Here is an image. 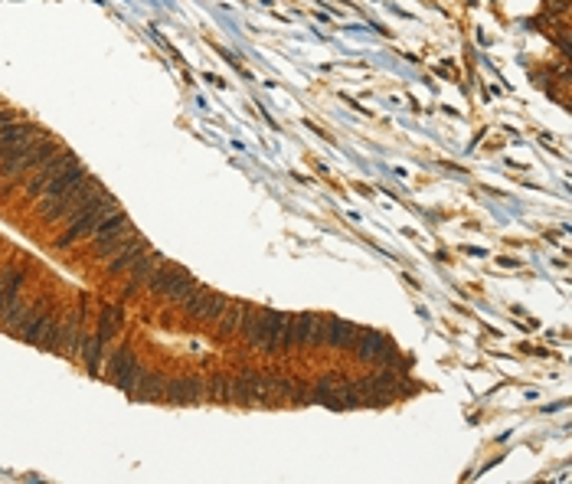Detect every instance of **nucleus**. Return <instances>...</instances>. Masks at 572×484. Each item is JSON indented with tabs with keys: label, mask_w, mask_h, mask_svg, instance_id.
I'll return each instance as SVG.
<instances>
[{
	"label": "nucleus",
	"mask_w": 572,
	"mask_h": 484,
	"mask_svg": "<svg viewBox=\"0 0 572 484\" xmlns=\"http://www.w3.org/2000/svg\"><path fill=\"white\" fill-rule=\"evenodd\" d=\"M112 209H118V207H114V200L108 197V193H98V197L92 200V203H86V207L79 209L76 217H72V219L66 223V229H63V236L56 239V249H59V252H69V249H76L79 242H82V239H88V233L96 229L98 219L108 217Z\"/></svg>",
	"instance_id": "7ed1b4c3"
},
{
	"label": "nucleus",
	"mask_w": 572,
	"mask_h": 484,
	"mask_svg": "<svg viewBox=\"0 0 572 484\" xmlns=\"http://www.w3.org/2000/svg\"><path fill=\"white\" fill-rule=\"evenodd\" d=\"M122 331H124V308H122V304H108V301L98 304L96 331H92V334H98L102 341L114 344V337H118Z\"/></svg>",
	"instance_id": "dca6fc26"
},
{
	"label": "nucleus",
	"mask_w": 572,
	"mask_h": 484,
	"mask_svg": "<svg viewBox=\"0 0 572 484\" xmlns=\"http://www.w3.org/2000/svg\"><path fill=\"white\" fill-rule=\"evenodd\" d=\"M59 337H63V318L53 311V314H49L46 327L39 331V337H37V344H33V347H39V351H59Z\"/></svg>",
	"instance_id": "5701e85b"
},
{
	"label": "nucleus",
	"mask_w": 572,
	"mask_h": 484,
	"mask_svg": "<svg viewBox=\"0 0 572 484\" xmlns=\"http://www.w3.org/2000/svg\"><path fill=\"white\" fill-rule=\"evenodd\" d=\"M164 399L173 403V406H190V403H200V399H206V380H203V377H193V373L171 377L167 386H164Z\"/></svg>",
	"instance_id": "1a4fd4ad"
},
{
	"label": "nucleus",
	"mask_w": 572,
	"mask_h": 484,
	"mask_svg": "<svg viewBox=\"0 0 572 484\" xmlns=\"http://www.w3.org/2000/svg\"><path fill=\"white\" fill-rule=\"evenodd\" d=\"M108 347H112V344L102 341L98 334H88L86 347H82V361H86L88 377H98V373H102V363H105V357H108Z\"/></svg>",
	"instance_id": "412c9836"
},
{
	"label": "nucleus",
	"mask_w": 572,
	"mask_h": 484,
	"mask_svg": "<svg viewBox=\"0 0 572 484\" xmlns=\"http://www.w3.org/2000/svg\"><path fill=\"white\" fill-rule=\"evenodd\" d=\"M147 249H151V242L134 233V236L128 239V242H124V246L118 249L112 259H108V276H112V278L128 276V272H131V266L144 256V252H147Z\"/></svg>",
	"instance_id": "4468645a"
},
{
	"label": "nucleus",
	"mask_w": 572,
	"mask_h": 484,
	"mask_svg": "<svg viewBox=\"0 0 572 484\" xmlns=\"http://www.w3.org/2000/svg\"><path fill=\"white\" fill-rule=\"evenodd\" d=\"M288 351H295V314L275 311L272 337H268V353H288Z\"/></svg>",
	"instance_id": "f3484780"
},
{
	"label": "nucleus",
	"mask_w": 572,
	"mask_h": 484,
	"mask_svg": "<svg viewBox=\"0 0 572 484\" xmlns=\"http://www.w3.org/2000/svg\"><path fill=\"white\" fill-rule=\"evenodd\" d=\"M350 351L360 357V361L366 363H383L386 357H390L392 351H396V344L386 337V334H376V331H357V337H353Z\"/></svg>",
	"instance_id": "9d476101"
},
{
	"label": "nucleus",
	"mask_w": 572,
	"mask_h": 484,
	"mask_svg": "<svg viewBox=\"0 0 572 484\" xmlns=\"http://www.w3.org/2000/svg\"><path fill=\"white\" fill-rule=\"evenodd\" d=\"M164 386H167V377H164V373L141 370L138 386L131 389V396L138 399V403H157V399H164Z\"/></svg>",
	"instance_id": "6ab92c4d"
},
{
	"label": "nucleus",
	"mask_w": 572,
	"mask_h": 484,
	"mask_svg": "<svg viewBox=\"0 0 572 484\" xmlns=\"http://www.w3.org/2000/svg\"><path fill=\"white\" fill-rule=\"evenodd\" d=\"M197 288H200V282H197L187 268L173 266L167 259H164L161 266H157V272L147 278V294L164 298V301H173V304H183Z\"/></svg>",
	"instance_id": "f257e3e1"
},
{
	"label": "nucleus",
	"mask_w": 572,
	"mask_h": 484,
	"mask_svg": "<svg viewBox=\"0 0 572 484\" xmlns=\"http://www.w3.org/2000/svg\"><path fill=\"white\" fill-rule=\"evenodd\" d=\"M141 361H138V353L131 351V344H118V347H108V357H105V373L108 380L114 386L128 393L131 396V389L138 386V377H141Z\"/></svg>",
	"instance_id": "39448f33"
},
{
	"label": "nucleus",
	"mask_w": 572,
	"mask_h": 484,
	"mask_svg": "<svg viewBox=\"0 0 572 484\" xmlns=\"http://www.w3.org/2000/svg\"><path fill=\"white\" fill-rule=\"evenodd\" d=\"M206 396L220 399V403H239L236 373H213V377H206Z\"/></svg>",
	"instance_id": "aec40b11"
},
{
	"label": "nucleus",
	"mask_w": 572,
	"mask_h": 484,
	"mask_svg": "<svg viewBox=\"0 0 572 484\" xmlns=\"http://www.w3.org/2000/svg\"><path fill=\"white\" fill-rule=\"evenodd\" d=\"M357 324L343 321V318H324V347H334V351H350L353 337H357Z\"/></svg>",
	"instance_id": "a211bd4d"
},
{
	"label": "nucleus",
	"mask_w": 572,
	"mask_h": 484,
	"mask_svg": "<svg viewBox=\"0 0 572 484\" xmlns=\"http://www.w3.org/2000/svg\"><path fill=\"white\" fill-rule=\"evenodd\" d=\"M246 308H248V304H242V301H229L226 308H223L220 321L213 324V327H216L223 337H232V334H239V327H242V318H246Z\"/></svg>",
	"instance_id": "4be33fe9"
},
{
	"label": "nucleus",
	"mask_w": 572,
	"mask_h": 484,
	"mask_svg": "<svg viewBox=\"0 0 572 484\" xmlns=\"http://www.w3.org/2000/svg\"><path fill=\"white\" fill-rule=\"evenodd\" d=\"M88 341V294H79L76 308L63 318V337H59V351L69 361L82 357V347Z\"/></svg>",
	"instance_id": "20e7f679"
},
{
	"label": "nucleus",
	"mask_w": 572,
	"mask_h": 484,
	"mask_svg": "<svg viewBox=\"0 0 572 484\" xmlns=\"http://www.w3.org/2000/svg\"><path fill=\"white\" fill-rule=\"evenodd\" d=\"M134 236V229L128 226V213H124L122 207L112 209L108 217H102L96 223V229L88 233V242H92V256L96 259H112L118 249L128 242V239Z\"/></svg>",
	"instance_id": "f03ea898"
},
{
	"label": "nucleus",
	"mask_w": 572,
	"mask_h": 484,
	"mask_svg": "<svg viewBox=\"0 0 572 484\" xmlns=\"http://www.w3.org/2000/svg\"><path fill=\"white\" fill-rule=\"evenodd\" d=\"M272 321H275V311H262V308H246V318H242V341H246L248 351L268 353V337H272Z\"/></svg>",
	"instance_id": "0eeeda50"
},
{
	"label": "nucleus",
	"mask_w": 572,
	"mask_h": 484,
	"mask_svg": "<svg viewBox=\"0 0 572 484\" xmlns=\"http://www.w3.org/2000/svg\"><path fill=\"white\" fill-rule=\"evenodd\" d=\"M226 304H229L226 294L200 285L190 298H187V301H183V311H187V318H190L193 324H200V327H213V324L220 321V314H223Z\"/></svg>",
	"instance_id": "423d86ee"
},
{
	"label": "nucleus",
	"mask_w": 572,
	"mask_h": 484,
	"mask_svg": "<svg viewBox=\"0 0 572 484\" xmlns=\"http://www.w3.org/2000/svg\"><path fill=\"white\" fill-rule=\"evenodd\" d=\"M56 311V304H53V298L49 294H39L37 301L27 304V314H23V321L17 324V331H13V337H20L23 344H37L39 331L46 327L49 314Z\"/></svg>",
	"instance_id": "6e6552de"
},
{
	"label": "nucleus",
	"mask_w": 572,
	"mask_h": 484,
	"mask_svg": "<svg viewBox=\"0 0 572 484\" xmlns=\"http://www.w3.org/2000/svg\"><path fill=\"white\" fill-rule=\"evenodd\" d=\"M236 389H239V403H246V406H272V396H268V373L239 370Z\"/></svg>",
	"instance_id": "9b49d317"
},
{
	"label": "nucleus",
	"mask_w": 572,
	"mask_h": 484,
	"mask_svg": "<svg viewBox=\"0 0 572 484\" xmlns=\"http://www.w3.org/2000/svg\"><path fill=\"white\" fill-rule=\"evenodd\" d=\"M324 314H295V347H324Z\"/></svg>",
	"instance_id": "2eb2a0df"
},
{
	"label": "nucleus",
	"mask_w": 572,
	"mask_h": 484,
	"mask_svg": "<svg viewBox=\"0 0 572 484\" xmlns=\"http://www.w3.org/2000/svg\"><path fill=\"white\" fill-rule=\"evenodd\" d=\"M27 282H29V268L27 266L0 268V318L7 314L10 304L23 298V288H27Z\"/></svg>",
	"instance_id": "ddd939ff"
},
{
	"label": "nucleus",
	"mask_w": 572,
	"mask_h": 484,
	"mask_svg": "<svg viewBox=\"0 0 572 484\" xmlns=\"http://www.w3.org/2000/svg\"><path fill=\"white\" fill-rule=\"evenodd\" d=\"M161 262H164V259L157 256L154 249H147V252H144V256L138 259V262H134L131 272H128V282H124V288H122V298H124V301H128V298H138V294H141L144 288H147V278H151L154 272H157V266H161Z\"/></svg>",
	"instance_id": "f8f14e48"
}]
</instances>
